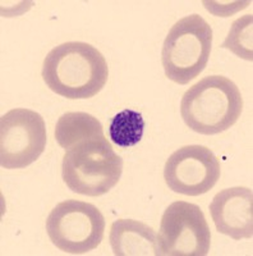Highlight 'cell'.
<instances>
[{
    "instance_id": "6da1fadb",
    "label": "cell",
    "mask_w": 253,
    "mask_h": 256,
    "mask_svg": "<svg viewBox=\"0 0 253 256\" xmlns=\"http://www.w3.org/2000/svg\"><path fill=\"white\" fill-rule=\"evenodd\" d=\"M109 77L106 59L92 45L64 42L49 52L42 78L52 92L70 100L90 99L102 90Z\"/></svg>"
},
{
    "instance_id": "7a4b0ae2",
    "label": "cell",
    "mask_w": 253,
    "mask_h": 256,
    "mask_svg": "<svg viewBox=\"0 0 253 256\" xmlns=\"http://www.w3.org/2000/svg\"><path fill=\"white\" fill-rule=\"evenodd\" d=\"M243 99L238 86L224 76H209L184 92L181 114L192 131L218 134L238 122Z\"/></svg>"
},
{
    "instance_id": "3957f363",
    "label": "cell",
    "mask_w": 253,
    "mask_h": 256,
    "mask_svg": "<svg viewBox=\"0 0 253 256\" xmlns=\"http://www.w3.org/2000/svg\"><path fill=\"white\" fill-rule=\"evenodd\" d=\"M122 172V158L105 136L77 144L67 150L61 162V176L68 188L92 198L117 186Z\"/></svg>"
},
{
    "instance_id": "277c9868",
    "label": "cell",
    "mask_w": 253,
    "mask_h": 256,
    "mask_svg": "<svg viewBox=\"0 0 253 256\" xmlns=\"http://www.w3.org/2000/svg\"><path fill=\"white\" fill-rule=\"evenodd\" d=\"M213 49V28L198 14L181 18L170 28L161 52L165 76L187 84L206 68Z\"/></svg>"
},
{
    "instance_id": "5b68a950",
    "label": "cell",
    "mask_w": 253,
    "mask_h": 256,
    "mask_svg": "<svg viewBox=\"0 0 253 256\" xmlns=\"http://www.w3.org/2000/svg\"><path fill=\"white\" fill-rule=\"evenodd\" d=\"M50 241L65 254L82 255L99 248L104 238L105 218L93 204L61 201L46 219Z\"/></svg>"
},
{
    "instance_id": "8992f818",
    "label": "cell",
    "mask_w": 253,
    "mask_h": 256,
    "mask_svg": "<svg viewBox=\"0 0 253 256\" xmlns=\"http://www.w3.org/2000/svg\"><path fill=\"white\" fill-rule=\"evenodd\" d=\"M161 256H206L211 230L198 205L175 201L164 212L157 233Z\"/></svg>"
},
{
    "instance_id": "52a82bcc",
    "label": "cell",
    "mask_w": 253,
    "mask_h": 256,
    "mask_svg": "<svg viewBox=\"0 0 253 256\" xmlns=\"http://www.w3.org/2000/svg\"><path fill=\"white\" fill-rule=\"evenodd\" d=\"M46 146L44 118L31 109L15 108L0 120V164L22 169L35 163Z\"/></svg>"
},
{
    "instance_id": "ba28073f",
    "label": "cell",
    "mask_w": 253,
    "mask_h": 256,
    "mask_svg": "<svg viewBox=\"0 0 253 256\" xmlns=\"http://www.w3.org/2000/svg\"><path fill=\"white\" fill-rule=\"evenodd\" d=\"M220 163L209 148L188 145L178 148L166 160L164 178L172 191L186 196L204 195L220 178Z\"/></svg>"
},
{
    "instance_id": "9c48e42d",
    "label": "cell",
    "mask_w": 253,
    "mask_h": 256,
    "mask_svg": "<svg viewBox=\"0 0 253 256\" xmlns=\"http://www.w3.org/2000/svg\"><path fill=\"white\" fill-rule=\"evenodd\" d=\"M216 230L233 240L252 238L253 194L248 187H232L218 192L210 204Z\"/></svg>"
},
{
    "instance_id": "30bf717a",
    "label": "cell",
    "mask_w": 253,
    "mask_h": 256,
    "mask_svg": "<svg viewBox=\"0 0 253 256\" xmlns=\"http://www.w3.org/2000/svg\"><path fill=\"white\" fill-rule=\"evenodd\" d=\"M109 241L115 256H161L157 233L140 220L118 219L113 222Z\"/></svg>"
},
{
    "instance_id": "8fae6325",
    "label": "cell",
    "mask_w": 253,
    "mask_h": 256,
    "mask_svg": "<svg viewBox=\"0 0 253 256\" xmlns=\"http://www.w3.org/2000/svg\"><path fill=\"white\" fill-rule=\"evenodd\" d=\"M104 137V128L100 120L84 112H69L60 116L55 126V138L65 150L82 141Z\"/></svg>"
},
{
    "instance_id": "7c38bea8",
    "label": "cell",
    "mask_w": 253,
    "mask_h": 256,
    "mask_svg": "<svg viewBox=\"0 0 253 256\" xmlns=\"http://www.w3.org/2000/svg\"><path fill=\"white\" fill-rule=\"evenodd\" d=\"M145 120L142 114L132 109H125L111 120L109 136L120 148H132L142 140Z\"/></svg>"
},
{
    "instance_id": "4fadbf2b",
    "label": "cell",
    "mask_w": 253,
    "mask_h": 256,
    "mask_svg": "<svg viewBox=\"0 0 253 256\" xmlns=\"http://www.w3.org/2000/svg\"><path fill=\"white\" fill-rule=\"evenodd\" d=\"M221 46L237 56L253 60V16L246 14L232 24L230 31Z\"/></svg>"
}]
</instances>
